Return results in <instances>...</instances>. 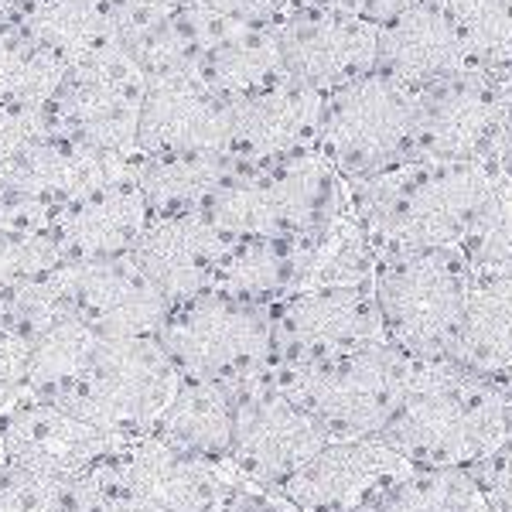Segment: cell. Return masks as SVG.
<instances>
[{
  "label": "cell",
  "instance_id": "obj_1",
  "mask_svg": "<svg viewBox=\"0 0 512 512\" xmlns=\"http://www.w3.org/2000/svg\"><path fill=\"white\" fill-rule=\"evenodd\" d=\"M379 441L410 465L472 472L512 441V379L478 373L461 359H410Z\"/></svg>",
  "mask_w": 512,
  "mask_h": 512
},
{
  "label": "cell",
  "instance_id": "obj_2",
  "mask_svg": "<svg viewBox=\"0 0 512 512\" xmlns=\"http://www.w3.org/2000/svg\"><path fill=\"white\" fill-rule=\"evenodd\" d=\"M495 175V161H407L345 181L352 219L376 253L458 246Z\"/></svg>",
  "mask_w": 512,
  "mask_h": 512
},
{
  "label": "cell",
  "instance_id": "obj_3",
  "mask_svg": "<svg viewBox=\"0 0 512 512\" xmlns=\"http://www.w3.org/2000/svg\"><path fill=\"white\" fill-rule=\"evenodd\" d=\"M472 274L458 246L379 256L373 297L386 342L410 359H454Z\"/></svg>",
  "mask_w": 512,
  "mask_h": 512
},
{
  "label": "cell",
  "instance_id": "obj_4",
  "mask_svg": "<svg viewBox=\"0 0 512 512\" xmlns=\"http://www.w3.org/2000/svg\"><path fill=\"white\" fill-rule=\"evenodd\" d=\"M349 209L345 181L321 151L274 164H236L226 185L205 205L229 239L311 236Z\"/></svg>",
  "mask_w": 512,
  "mask_h": 512
},
{
  "label": "cell",
  "instance_id": "obj_5",
  "mask_svg": "<svg viewBox=\"0 0 512 512\" xmlns=\"http://www.w3.org/2000/svg\"><path fill=\"white\" fill-rule=\"evenodd\" d=\"M407 369L410 355L383 338L315 362H274L270 379L318 420L328 441H359L390 424Z\"/></svg>",
  "mask_w": 512,
  "mask_h": 512
},
{
  "label": "cell",
  "instance_id": "obj_6",
  "mask_svg": "<svg viewBox=\"0 0 512 512\" xmlns=\"http://www.w3.org/2000/svg\"><path fill=\"white\" fill-rule=\"evenodd\" d=\"M178 383L181 373L158 335L99 338L82 376L48 403H59L99 431L130 441L158 427Z\"/></svg>",
  "mask_w": 512,
  "mask_h": 512
},
{
  "label": "cell",
  "instance_id": "obj_7",
  "mask_svg": "<svg viewBox=\"0 0 512 512\" xmlns=\"http://www.w3.org/2000/svg\"><path fill=\"white\" fill-rule=\"evenodd\" d=\"M318 151L342 181L417 161V93L379 69L325 93Z\"/></svg>",
  "mask_w": 512,
  "mask_h": 512
},
{
  "label": "cell",
  "instance_id": "obj_8",
  "mask_svg": "<svg viewBox=\"0 0 512 512\" xmlns=\"http://www.w3.org/2000/svg\"><path fill=\"white\" fill-rule=\"evenodd\" d=\"M158 342L181 379L243 383L274 366V318L263 304L205 291L171 308Z\"/></svg>",
  "mask_w": 512,
  "mask_h": 512
},
{
  "label": "cell",
  "instance_id": "obj_9",
  "mask_svg": "<svg viewBox=\"0 0 512 512\" xmlns=\"http://www.w3.org/2000/svg\"><path fill=\"white\" fill-rule=\"evenodd\" d=\"M328 444L318 420L270 379V369L236 383V441L229 468L243 485L274 495Z\"/></svg>",
  "mask_w": 512,
  "mask_h": 512
},
{
  "label": "cell",
  "instance_id": "obj_10",
  "mask_svg": "<svg viewBox=\"0 0 512 512\" xmlns=\"http://www.w3.org/2000/svg\"><path fill=\"white\" fill-rule=\"evenodd\" d=\"M147 76L123 41H103L69 62L55 106L62 134L103 151L137 154V123Z\"/></svg>",
  "mask_w": 512,
  "mask_h": 512
},
{
  "label": "cell",
  "instance_id": "obj_11",
  "mask_svg": "<svg viewBox=\"0 0 512 512\" xmlns=\"http://www.w3.org/2000/svg\"><path fill=\"white\" fill-rule=\"evenodd\" d=\"M509 123V69H468L417 93V161H492Z\"/></svg>",
  "mask_w": 512,
  "mask_h": 512
},
{
  "label": "cell",
  "instance_id": "obj_12",
  "mask_svg": "<svg viewBox=\"0 0 512 512\" xmlns=\"http://www.w3.org/2000/svg\"><path fill=\"white\" fill-rule=\"evenodd\" d=\"M287 79L304 82L318 93L376 72L379 28L338 11L321 0H297L291 11L274 24Z\"/></svg>",
  "mask_w": 512,
  "mask_h": 512
},
{
  "label": "cell",
  "instance_id": "obj_13",
  "mask_svg": "<svg viewBox=\"0 0 512 512\" xmlns=\"http://www.w3.org/2000/svg\"><path fill=\"white\" fill-rule=\"evenodd\" d=\"M113 475L130 512H205L236 492L229 468L202 461L158 434L130 437L113 454Z\"/></svg>",
  "mask_w": 512,
  "mask_h": 512
},
{
  "label": "cell",
  "instance_id": "obj_14",
  "mask_svg": "<svg viewBox=\"0 0 512 512\" xmlns=\"http://www.w3.org/2000/svg\"><path fill=\"white\" fill-rule=\"evenodd\" d=\"M65 311L79 315L103 338L158 335L171 304L137 270L130 256L106 260H65L52 270Z\"/></svg>",
  "mask_w": 512,
  "mask_h": 512
},
{
  "label": "cell",
  "instance_id": "obj_15",
  "mask_svg": "<svg viewBox=\"0 0 512 512\" xmlns=\"http://www.w3.org/2000/svg\"><path fill=\"white\" fill-rule=\"evenodd\" d=\"M274 362H315L383 342L373 287H304L270 308Z\"/></svg>",
  "mask_w": 512,
  "mask_h": 512
},
{
  "label": "cell",
  "instance_id": "obj_16",
  "mask_svg": "<svg viewBox=\"0 0 512 512\" xmlns=\"http://www.w3.org/2000/svg\"><path fill=\"white\" fill-rule=\"evenodd\" d=\"M407 468L379 437L328 441L274 495L294 512H369Z\"/></svg>",
  "mask_w": 512,
  "mask_h": 512
},
{
  "label": "cell",
  "instance_id": "obj_17",
  "mask_svg": "<svg viewBox=\"0 0 512 512\" xmlns=\"http://www.w3.org/2000/svg\"><path fill=\"white\" fill-rule=\"evenodd\" d=\"M0 441L7 465H18L52 482H72L86 475L127 444L38 396H28L0 414Z\"/></svg>",
  "mask_w": 512,
  "mask_h": 512
},
{
  "label": "cell",
  "instance_id": "obj_18",
  "mask_svg": "<svg viewBox=\"0 0 512 512\" xmlns=\"http://www.w3.org/2000/svg\"><path fill=\"white\" fill-rule=\"evenodd\" d=\"M233 103L195 69L147 76L137 123V154H229Z\"/></svg>",
  "mask_w": 512,
  "mask_h": 512
},
{
  "label": "cell",
  "instance_id": "obj_19",
  "mask_svg": "<svg viewBox=\"0 0 512 512\" xmlns=\"http://www.w3.org/2000/svg\"><path fill=\"white\" fill-rule=\"evenodd\" d=\"M229 250V236L205 212L158 216L147 222L127 256L154 284L171 308L216 287L219 263Z\"/></svg>",
  "mask_w": 512,
  "mask_h": 512
},
{
  "label": "cell",
  "instance_id": "obj_20",
  "mask_svg": "<svg viewBox=\"0 0 512 512\" xmlns=\"http://www.w3.org/2000/svg\"><path fill=\"white\" fill-rule=\"evenodd\" d=\"M321 120H325V93L284 79L233 103L229 154L239 164H274L318 151Z\"/></svg>",
  "mask_w": 512,
  "mask_h": 512
},
{
  "label": "cell",
  "instance_id": "obj_21",
  "mask_svg": "<svg viewBox=\"0 0 512 512\" xmlns=\"http://www.w3.org/2000/svg\"><path fill=\"white\" fill-rule=\"evenodd\" d=\"M376 69L400 86L424 93L437 82L475 69V62L441 0H420L379 28Z\"/></svg>",
  "mask_w": 512,
  "mask_h": 512
},
{
  "label": "cell",
  "instance_id": "obj_22",
  "mask_svg": "<svg viewBox=\"0 0 512 512\" xmlns=\"http://www.w3.org/2000/svg\"><path fill=\"white\" fill-rule=\"evenodd\" d=\"M151 222L147 198L137 181L76 205H65L55 216L52 233L62 243L65 260H106V256H127L134 250L140 233Z\"/></svg>",
  "mask_w": 512,
  "mask_h": 512
},
{
  "label": "cell",
  "instance_id": "obj_23",
  "mask_svg": "<svg viewBox=\"0 0 512 512\" xmlns=\"http://www.w3.org/2000/svg\"><path fill=\"white\" fill-rule=\"evenodd\" d=\"M311 236H250L229 239L212 291L233 294L239 301L274 308L287 294L301 291L308 280Z\"/></svg>",
  "mask_w": 512,
  "mask_h": 512
},
{
  "label": "cell",
  "instance_id": "obj_24",
  "mask_svg": "<svg viewBox=\"0 0 512 512\" xmlns=\"http://www.w3.org/2000/svg\"><path fill=\"white\" fill-rule=\"evenodd\" d=\"M151 434L195 458L229 468L236 441V386L212 379H181Z\"/></svg>",
  "mask_w": 512,
  "mask_h": 512
},
{
  "label": "cell",
  "instance_id": "obj_25",
  "mask_svg": "<svg viewBox=\"0 0 512 512\" xmlns=\"http://www.w3.org/2000/svg\"><path fill=\"white\" fill-rule=\"evenodd\" d=\"M454 359L499 379H512V263L472 274L468 311Z\"/></svg>",
  "mask_w": 512,
  "mask_h": 512
},
{
  "label": "cell",
  "instance_id": "obj_26",
  "mask_svg": "<svg viewBox=\"0 0 512 512\" xmlns=\"http://www.w3.org/2000/svg\"><path fill=\"white\" fill-rule=\"evenodd\" d=\"M236 164L233 154H154V158L140 154L137 185L147 198L151 219L205 212Z\"/></svg>",
  "mask_w": 512,
  "mask_h": 512
},
{
  "label": "cell",
  "instance_id": "obj_27",
  "mask_svg": "<svg viewBox=\"0 0 512 512\" xmlns=\"http://www.w3.org/2000/svg\"><path fill=\"white\" fill-rule=\"evenodd\" d=\"M195 72L229 103L287 79L274 28H226L205 48Z\"/></svg>",
  "mask_w": 512,
  "mask_h": 512
},
{
  "label": "cell",
  "instance_id": "obj_28",
  "mask_svg": "<svg viewBox=\"0 0 512 512\" xmlns=\"http://www.w3.org/2000/svg\"><path fill=\"white\" fill-rule=\"evenodd\" d=\"M99 335L79 315L65 311L45 328L28 335V359H24V390L38 400H55L82 376L93 359Z\"/></svg>",
  "mask_w": 512,
  "mask_h": 512
},
{
  "label": "cell",
  "instance_id": "obj_29",
  "mask_svg": "<svg viewBox=\"0 0 512 512\" xmlns=\"http://www.w3.org/2000/svg\"><path fill=\"white\" fill-rule=\"evenodd\" d=\"M376 267L379 253L373 239L345 209L332 226L311 233L304 287H373Z\"/></svg>",
  "mask_w": 512,
  "mask_h": 512
},
{
  "label": "cell",
  "instance_id": "obj_30",
  "mask_svg": "<svg viewBox=\"0 0 512 512\" xmlns=\"http://www.w3.org/2000/svg\"><path fill=\"white\" fill-rule=\"evenodd\" d=\"M369 512H489V502L465 468L410 465Z\"/></svg>",
  "mask_w": 512,
  "mask_h": 512
},
{
  "label": "cell",
  "instance_id": "obj_31",
  "mask_svg": "<svg viewBox=\"0 0 512 512\" xmlns=\"http://www.w3.org/2000/svg\"><path fill=\"white\" fill-rule=\"evenodd\" d=\"M69 62L41 48L28 35H0V103L21 110H45L55 103Z\"/></svg>",
  "mask_w": 512,
  "mask_h": 512
},
{
  "label": "cell",
  "instance_id": "obj_32",
  "mask_svg": "<svg viewBox=\"0 0 512 512\" xmlns=\"http://www.w3.org/2000/svg\"><path fill=\"white\" fill-rule=\"evenodd\" d=\"M472 270L512 263V175L495 168V175L478 202L472 222L458 243Z\"/></svg>",
  "mask_w": 512,
  "mask_h": 512
},
{
  "label": "cell",
  "instance_id": "obj_33",
  "mask_svg": "<svg viewBox=\"0 0 512 512\" xmlns=\"http://www.w3.org/2000/svg\"><path fill=\"white\" fill-rule=\"evenodd\" d=\"M475 69H512V0H441Z\"/></svg>",
  "mask_w": 512,
  "mask_h": 512
},
{
  "label": "cell",
  "instance_id": "obj_34",
  "mask_svg": "<svg viewBox=\"0 0 512 512\" xmlns=\"http://www.w3.org/2000/svg\"><path fill=\"white\" fill-rule=\"evenodd\" d=\"M65 263V250L55 233H0V294L11 287L52 274Z\"/></svg>",
  "mask_w": 512,
  "mask_h": 512
},
{
  "label": "cell",
  "instance_id": "obj_35",
  "mask_svg": "<svg viewBox=\"0 0 512 512\" xmlns=\"http://www.w3.org/2000/svg\"><path fill=\"white\" fill-rule=\"evenodd\" d=\"M0 512H65V482L0 465Z\"/></svg>",
  "mask_w": 512,
  "mask_h": 512
},
{
  "label": "cell",
  "instance_id": "obj_36",
  "mask_svg": "<svg viewBox=\"0 0 512 512\" xmlns=\"http://www.w3.org/2000/svg\"><path fill=\"white\" fill-rule=\"evenodd\" d=\"M48 134H52V120L45 110H21V106L0 103V168Z\"/></svg>",
  "mask_w": 512,
  "mask_h": 512
},
{
  "label": "cell",
  "instance_id": "obj_37",
  "mask_svg": "<svg viewBox=\"0 0 512 512\" xmlns=\"http://www.w3.org/2000/svg\"><path fill=\"white\" fill-rule=\"evenodd\" d=\"M229 28H274L297 0H198Z\"/></svg>",
  "mask_w": 512,
  "mask_h": 512
},
{
  "label": "cell",
  "instance_id": "obj_38",
  "mask_svg": "<svg viewBox=\"0 0 512 512\" xmlns=\"http://www.w3.org/2000/svg\"><path fill=\"white\" fill-rule=\"evenodd\" d=\"M472 475L489 502V512H512V441L482 465H475Z\"/></svg>",
  "mask_w": 512,
  "mask_h": 512
},
{
  "label": "cell",
  "instance_id": "obj_39",
  "mask_svg": "<svg viewBox=\"0 0 512 512\" xmlns=\"http://www.w3.org/2000/svg\"><path fill=\"white\" fill-rule=\"evenodd\" d=\"M321 4H332V7H338V11L352 14V18L383 28L386 21H393L396 14L410 11V7L420 4V0H321Z\"/></svg>",
  "mask_w": 512,
  "mask_h": 512
},
{
  "label": "cell",
  "instance_id": "obj_40",
  "mask_svg": "<svg viewBox=\"0 0 512 512\" xmlns=\"http://www.w3.org/2000/svg\"><path fill=\"white\" fill-rule=\"evenodd\" d=\"M229 512H294L287 502H280L277 495L250 489V485L239 482V489L229 499Z\"/></svg>",
  "mask_w": 512,
  "mask_h": 512
},
{
  "label": "cell",
  "instance_id": "obj_41",
  "mask_svg": "<svg viewBox=\"0 0 512 512\" xmlns=\"http://www.w3.org/2000/svg\"><path fill=\"white\" fill-rule=\"evenodd\" d=\"M495 168L509 171L512 175V69H509V123L502 130V140H499V151H495Z\"/></svg>",
  "mask_w": 512,
  "mask_h": 512
},
{
  "label": "cell",
  "instance_id": "obj_42",
  "mask_svg": "<svg viewBox=\"0 0 512 512\" xmlns=\"http://www.w3.org/2000/svg\"><path fill=\"white\" fill-rule=\"evenodd\" d=\"M236 489H239V485H236ZM229 499H233V495H229ZM229 499L222 502V506H212V509H205V512H229Z\"/></svg>",
  "mask_w": 512,
  "mask_h": 512
}]
</instances>
